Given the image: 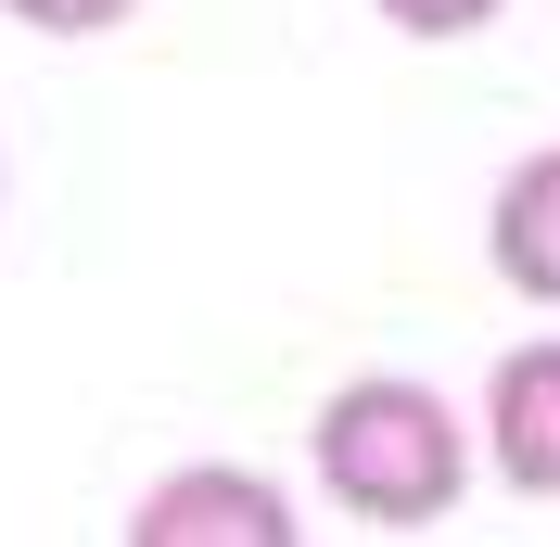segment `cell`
<instances>
[{
	"label": "cell",
	"instance_id": "2",
	"mask_svg": "<svg viewBox=\"0 0 560 547\" xmlns=\"http://www.w3.org/2000/svg\"><path fill=\"white\" fill-rule=\"evenodd\" d=\"M293 535H306L293 497L243 458H191V472L140 484V510H128V547H293Z\"/></svg>",
	"mask_w": 560,
	"mask_h": 547
},
{
	"label": "cell",
	"instance_id": "1",
	"mask_svg": "<svg viewBox=\"0 0 560 547\" xmlns=\"http://www.w3.org/2000/svg\"><path fill=\"white\" fill-rule=\"evenodd\" d=\"M306 458H318V484H331V510L370 522V535H433V522H458V497H471V420H458L433 382H408V370L331 382L318 420H306Z\"/></svg>",
	"mask_w": 560,
	"mask_h": 547
},
{
	"label": "cell",
	"instance_id": "6",
	"mask_svg": "<svg viewBox=\"0 0 560 547\" xmlns=\"http://www.w3.org/2000/svg\"><path fill=\"white\" fill-rule=\"evenodd\" d=\"M26 38H103V26H128L140 0H0Z\"/></svg>",
	"mask_w": 560,
	"mask_h": 547
},
{
	"label": "cell",
	"instance_id": "3",
	"mask_svg": "<svg viewBox=\"0 0 560 547\" xmlns=\"http://www.w3.org/2000/svg\"><path fill=\"white\" fill-rule=\"evenodd\" d=\"M471 445H485V472L535 510H560V331L510 344L485 370V408H471Z\"/></svg>",
	"mask_w": 560,
	"mask_h": 547
},
{
	"label": "cell",
	"instance_id": "5",
	"mask_svg": "<svg viewBox=\"0 0 560 547\" xmlns=\"http://www.w3.org/2000/svg\"><path fill=\"white\" fill-rule=\"evenodd\" d=\"M370 13H383L395 38H420V51H446V38H485L510 0H370Z\"/></svg>",
	"mask_w": 560,
	"mask_h": 547
},
{
	"label": "cell",
	"instance_id": "4",
	"mask_svg": "<svg viewBox=\"0 0 560 547\" xmlns=\"http://www.w3.org/2000/svg\"><path fill=\"white\" fill-rule=\"evenodd\" d=\"M485 268L510 280L535 318H560V140L497 178V205H485Z\"/></svg>",
	"mask_w": 560,
	"mask_h": 547
}]
</instances>
